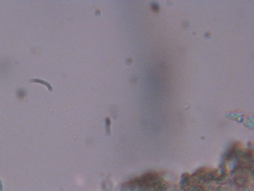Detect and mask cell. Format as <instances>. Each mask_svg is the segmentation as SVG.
Masks as SVG:
<instances>
[{
  "mask_svg": "<svg viewBox=\"0 0 254 191\" xmlns=\"http://www.w3.org/2000/svg\"><path fill=\"white\" fill-rule=\"evenodd\" d=\"M131 184L137 186L143 191H165L166 184L157 174H145L133 181Z\"/></svg>",
  "mask_w": 254,
  "mask_h": 191,
  "instance_id": "6da1fadb",
  "label": "cell"
}]
</instances>
